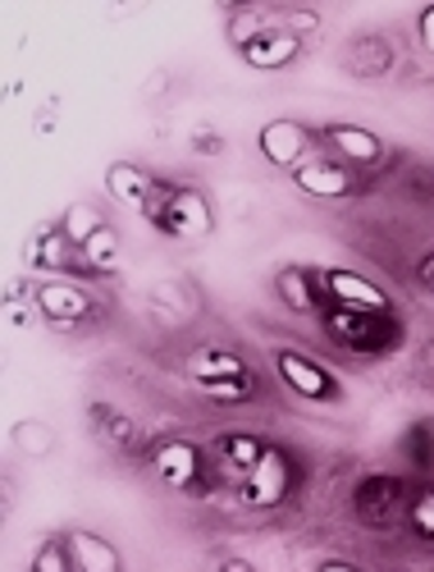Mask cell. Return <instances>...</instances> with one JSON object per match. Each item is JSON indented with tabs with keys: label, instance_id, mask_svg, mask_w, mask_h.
Instances as JSON below:
<instances>
[{
	"label": "cell",
	"instance_id": "1",
	"mask_svg": "<svg viewBox=\"0 0 434 572\" xmlns=\"http://www.w3.org/2000/svg\"><path fill=\"white\" fill-rule=\"evenodd\" d=\"M147 220L161 225L174 238H202V234H210V206L193 188H161L156 184V197H151Z\"/></svg>",
	"mask_w": 434,
	"mask_h": 572
},
{
	"label": "cell",
	"instance_id": "2",
	"mask_svg": "<svg viewBox=\"0 0 434 572\" xmlns=\"http://www.w3.org/2000/svg\"><path fill=\"white\" fill-rule=\"evenodd\" d=\"M329 335L338 344H348L357 353H384L393 344V321L389 312H352V307H338L329 312Z\"/></svg>",
	"mask_w": 434,
	"mask_h": 572
},
{
	"label": "cell",
	"instance_id": "3",
	"mask_svg": "<svg viewBox=\"0 0 434 572\" xmlns=\"http://www.w3.org/2000/svg\"><path fill=\"white\" fill-rule=\"evenodd\" d=\"M289 490V463L284 454H274V449H261V458L247 467V486H242V499L252 508H274Z\"/></svg>",
	"mask_w": 434,
	"mask_h": 572
},
{
	"label": "cell",
	"instance_id": "4",
	"mask_svg": "<svg viewBox=\"0 0 434 572\" xmlns=\"http://www.w3.org/2000/svg\"><path fill=\"white\" fill-rule=\"evenodd\" d=\"M316 284L329 298H338L344 307H352V312H389L384 289H376V284L361 280V276H348V270H325V276H316Z\"/></svg>",
	"mask_w": 434,
	"mask_h": 572
},
{
	"label": "cell",
	"instance_id": "5",
	"mask_svg": "<svg viewBox=\"0 0 434 572\" xmlns=\"http://www.w3.org/2000/svg\"><path fill=\"white\" fill-rule=\"evenodd\" d=\"M402 499H408L402 481H393V476H370V481H361V486H357V514H361V522L384 527V522L398 518Z\"/></svg>",
	"mask_w": 434,
	"mask_h": 572
},
{
	"label": "cell",
	"instance_id": "6",
	"mask_svg": "<svg viewBox=\"0 0 434 572\" xmlns=\"http://www.w3.org/2000/svg\"><path fill=\"white\" fill-rule=\"evenodd\" d=\"M261 152L274 161V165H302L306 152H312V133L293 119H274V125L261 129Z\"/></svg>",
	"mask_w": 434,
	"mask_h": 572
},
{
	"label": "cell",
	"instance_id": "7",
	"mask_svg": "<svg viewBox=\"0 0 434 572\" xmlns=\"http://www.w3.org/2000/svg\"><path fill=\"white\" fill-rule=\"evenodd\" d=\"M297 188L316 197H348L357 188V174L338 161H302L297 165Z\"/></svg>",
	"mask_w": 434,
	"mask_h": 572
},
{
	"label": "cell",
	"instance_id": "8",
	"mask_svg": "<svg viewBox=\"0 0 434 572\" xmlns=\"http://www.w3.org/2000/svg\"><path fill=\"white\" fill-rule=\"evenodd\" d=\"M156 472H161L165 486H174V490H197L202 486V481H197L202 458H197V449L183 444V440H170V444L156 449Z\"/></svg>",
	"mask_w": 434,
	"mask_h": 572
},
{
	"label": "cell",
	"instance_id": "9",
	"mask_svg": "<svg viewBox=\"0 0 434 572\" xmlns=\"http://www.w3.org/2000/svg\"><path fill=\"white\" fill-rule=\"evenodd\" d=\"M37 307L42 316H51L55 325H74L91 312V298L78 289V284H65V280H51L37 289Z\"/></svg>",
	"mask_w": 434,
	"mask_h": 572
},
{
	"label": "cell",
	"instance_id": "10",
	"mask_svg": "<svg viewBox=\"0 0 434 572\" xmlns=\"http://www.w3.org/2000/svg\"><path fill=\"white\" fill-rule=\"evenodd\" d=\"M78 244L65 234V229H42L33 244H28V266L37 270H74L83 261V252H74Z\"/></svg>",
	"mask_w": 434,
	"mask_h": 572
},
{
	"label": "cell",
	"instance_id": "11",
	"mask_svg": "<svg viewBox=\"0 0 434 572\" xmlns=\"http://www.w3.org/2000/svg\"><path fill=\"white\" fill-rule=\"evenodd\" d=\"M279 376H284L302 399H329L334 395V380L316 363H306L302 353H279Z\"/></svg>",
	"mask_w": 434,
	"mask_h": 572
},
{
	"label": "cell",
	"instance_id": "12",
	"mask_svg": "<svg viewBox=\"0 0 434 572\" xmlns=\"http://www.w3.org/2000/svg\"><path fill=\"white\" fill-rule=\"evenodd\" d=\"M110 193H115V202H123L129 211H138V216H147L151 211V197H156V179H147L142 170H133V165H110Z\"/></svg>",
	"mask_w": 434,
	"mask_h": 572
},
{
	"label": "cell",
	"instance_id": "13",
	"mask_svg": "<svg viewBox=\"0 0 434 572\" xmlns=\"http://www.w3.org/2000/svg\"><path fill=\"white\" fill-rule=\"evenodd\" d=\"M297 33H270V37H257L252 46H242V60L252 69H284L289 60L297 55Z\"/></svg>",
	"mask_w": 434,
	"mask_h": 572
},
{
	"label": "cell",
	"instance_id": "14",
	"mask_svg": "<svg viewBox=\"0 0 434 572\" xmlns=\"http://www.w3.org/2000/svg\"><path fill=\"white\" fill-rule=\"evenodd\" d=\"M188 376H193L197 385H210V380H242V376H247V363H242V357H234V353L206 348V353H197L193 363H188Z\"/></svg>",
	"mask_w": 434,
	"mask_h": 572
},
{
	"label": "cell",
	"instance_id": "15",
	"mask_svg": "<svg viewBox=\"0 0 434 572\" xmlns=\"http://www.w3.org/2000/svg\"><path fill=\"white\" fill-rule=\"evenodd\" d=\"M65 546H69V554H74V563H78L83 572H115V568H119V554L106 546L101 536L74 531V536L65 540Z\"/></svg>",
	"mask_w": 434,
	"mask_h": 572
},
{
	"label": "cell",
	"instance_id": "16",
	"mask_svg": "<svg viewBox=\"0 0 434 572\" xmlns=\"http://www.w3.org/2000/svg\"><path fill=\"white\" fill-rule=\"evenodd\" d=\"M325 142H334L338 152H344L348 161H380V138L376 133H366V129H352V125H334V129H325Z\"/></svg>",
	"mask_w": 434,
	"mask_h": 572
},
{
	"label": "cell",
	"instance_id": "17",
	"mask_svg": "<svg viewBox=\"0 0 434 572\" xmlns=\"http://www.w3.org/2000/svg\"><path fill=\"white\" fill-rule=\"evenodd\" d=\"M78 252H83V266H91V270H115V261H119V234L110 225H101Z\"/></svg>",
	"mask_w": 434,
	"mask_h": 572
},
{
	"label": "cell",
	"instance_id": "18",
	"mask_svg": "<svg viewBox=\"0 0 434 572\" xmlns=\"http://www.w3.org/2000/svg\"><path fill=\"white\" fill-rule=\"evenodd\" d=\"M348 60H352L357 74H384L393 55H389V46H384L380 37H357V42L348 46Z\"/></svg>",
	"mask_w": 434,
	"mask_h": 572
},
{
	"label": "cell",
	"instance_id": "19",
	"mask_svg": "<svg viewBox=\"0 0 434 572\" xmlns=\"http://www.w3.org/2000/svg\"><path fill=\"white\" fill-rule=\"evenodd\" d=\"M279 293H284V303L293 312H312L316 307V289H312V280H306L302 270H284V276H279Z\"/></svg>",
	"mask_w": 434,
	"mask_h": 572
},
{
	"label": "cell",
	"instance_id": "20",
	"mask_svg": "<svg viewBox=\"0 0 434 572\" xmlns=\"http://www.w3.org/2000/svg\"><path fill=\"white\" fill-rule=\"evenodd\" d=\"M91 421H97V431H101L106 444H129V435H133L129 421H123L119 412H110V408H91Z\"/></svg>",
	"mask_w": 434,
	"mask_h": 572
},
{
	"label": "cell",
	"instance_id": "21",
	"mask_svg": "<svg viewBox=\"0 0 434 572\" xmlns=\"http://www.w3.org/2000/svg\"><path fill=\"white\" fill-rule=\"evenodd\" d=\"M220 449H225V458H229L238 472H247V467H252V463L261 458V444H257V435H229Z\"/></svg>",
	"mask_w": 434,
	"mask_h": 572
},
{
	"label": "cell",
	"instance_id": "22",
	"mask_svg": "<svg viewBox=\"0 0 434 572\" xmlns=\"http://www.w3.org/2000/svg\"><path fill=\"white\" fill-rule=\"evenodd\" d=\"M97 229H101V216H97V211H91V206H74L69 216H65V234L74 238L78 248H83V244H87V238L97 234Z\"/></svg>",
	"mask_w": 434,
	"mask_h": 572
},
{
	"label": "cell",
	"instance_id": "23",
	"mask_svg": "<svg viewBox=\"0 0 434 572\" xmlns=\"http://www.w3.org/2000/svg\"><path fill=\"white\" fill-rule=\"evenodd\" d=\"M206 399H215V403H238V399H247V389H252V376H242V380H210V385H197Z\"/></svg>",
	"mask_w": 434,
	"mask_h": 572
},
{
	"label": "cell",
	"instance_id": "24",
	"mask_svg": "<svg viewBox=\"0 0 434 572\" xmlns=\"http://www.w3.org/2000/svg\"><path fill=\"white\" fill-rule=\"evenodd\" d=\"M19 449L23 454H51V431L42 427V421H19Z\"/></svg>",
	"mask_w": 434,
	"mask_h": 572
},
{
	"label": "cell",
	"instance_id": "25",
	"mask_svg": "<svg viewBox=\"0 0 434 572\" xmlns=\"http://www.w3.org/2000/svg\"><path fill=\"white\" fill-rule=\"evenodd\" d=\"M69 563H74L69 546H46V550L37 554V572H65Z\"/></svg>",
	"mask_w": 434,
	"mask_h": 572
},
{
	"label": "cell",
	"instance_id": "26",
	"mask_svg": "<svg viewBox=\"0 0 434 572\" xmlns=\"http://www.w3.org/2000/svg\"><path fill=\"white\" fill-rule=\"evenodd\" d=\"M412 518H416L421 536H434V499H430V495H421V499H416V508H412Z\"/></svg>",
	"mask_w": 434,
	"mask_h": 572
},
{
	"label": "cell",
	"instance_id": "27",
	"mask_svg": "<svg viewBox=\"0 0 434 572\" xmlns=\"http://www.w3.org/2000/svg\"><path fill=\"white\" fill-rule=\"evenodd\" d=\"M430 42H434V10H425V14H421V46L430 51Z\"/></svg>",
	"mask_w": 434,
	"mask_h": 572
},
{
	"label": "cell",
	"instance_id": "28",
	"mask_svg": "<svg viewBox=\"0 0 434 572\" xmlns=\"http://www.w3.org/2000/svg\"><path fill=\"white\" fill-rule=\"evenodd\" d=\"M210 568H225V572H247V563H242V559H229V554L210 559Z\"/></svg>",
	"mask_w": 434,
	"mask_h": 572
},
{
	"label": "cell",
	"instance_id": "29",
	"mask_svg": "<svg viewBox=\"0 0 434 572\" xmlns=\"http://www.w3.org/2000/svg\"><path fill=\"white\" fill-rule=\"evenodd\" d=\"M352 563L348 559H321V572H348Z\"/></svg>",
	"mask_w": 434,
	"mask_h": 572
},
{
	"label": "cell",
	"instance_id": "30",
	"mask_svg": "<svg viewBox=\"0 0 434 572\" xmlns=\"http://www.w3.org/2000/svg\"><path fill=\"white\" fill-rule=\"evenodd\" d=\"M416 276H421V284H425V289H430V280H434V261H430V257H425V261H421V270H416Z\"/></svg>",
	"mask_w": 434,
	"mask_h": 572
}]
</instances>
